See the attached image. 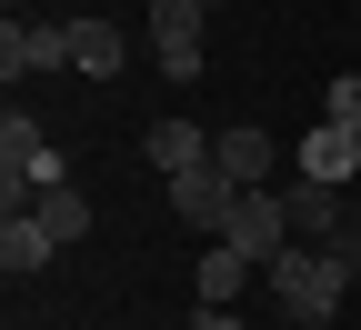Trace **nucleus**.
Instances as JSON below:
<instances>
[{"label":"nucleus","instance_id":"nucleus-1","mask_svg":"<svg viewBox=\"0 0 361 330\" xmlns=\"http://www.w3.org/2000/svg\"><path fill=\"white\" fill-rule=\"evenodd\" d=\"M261 280H271V300H281V320H291V330H331V320H341V300L361 291V260L311 241V250H281Z\"/></svg>","mask_w":361,"mask_h":330},{"label":"nucleus","instance_id":"nucleus-2","mask_svg":"<svg viewBox=\"0 0 361 330\" xmlns=\"http://www.w3.org/2000/svg\"><path fill=\"white\" fill-rule=\"evenodd\" d=\"M61 151H51V130H40L30 110H11V120H0V191H11V210L20 201H40V191H61Z\"/></svg>","mask_w":361,"mask_h":330},{"label":"nucleus","instance_id":"nucleus-3","mask_svg":"<svg viewBox=\"0 0 361 330\" xmlns=\"http://www.w3.org/2000/svg\"><path fill=\"white\" fill-rule=\"evenodd\" d=\"M221 250H241L251 270H271V260L291 250V201H281V191H241V201H231V230H221Z\"/></svg>","mask_w":361,"mask_h":330},{"label":"nucleus","instance_id":"nucleus-4","mask_svg":"<svg viewBox=\"0 0 361 330\" xmlns=\"http://www.w3.org/2000/svg\"><path fill=\"white\" fill-rule=\"evenodd\" d=\"M201 20H211L201 0H151V61H161L171 80L201 70Z\"/></svg>","mask_w":361,"mask_h":330},{"label":"nucleus","instance_id":"nucleus-5","mask_svg":"<svg viewBox=\"0 0 361 330\" xmlns=\"http://www.w3.org/2000/svg\"><path fill=\"white\" fill-rule=\"evenodd\" d=\"M0 70H11V90L30 70H71V20H11L0 30Z\"/></svg>","mask_w":361,"mask_h":330},{"label":"nucleus","instance_id":"nucleus-6","mask_svg":"<svg viewBox=\"0 0 361 330\" xmlns=\"http://www.w3.org/2000/svg\"><path fill=\"white\" fill-rule=\"evenodd\" d=\"M231 201H241V191H231V170H221V160L171 180V210H180V230H211V241L231 230Z\"/></svg>","mask_w":361,"mask_h":330},{"label":"nucleus","instance_id":"nucleus-7","mask_svg":"<svg viewBox=\"0 0 361 330\" xmlns=\"http://www.w3.org/2000/svg\"><path fill=\"white\" fill-rule=\"evenodd\" d=\"M291 241H322V250H351V220H341V191L331 180H291Z\"/></svg>","mask_w":361,"mask_h":330},{"label":"nucleus","instance_id":"nucleus-8","mask_svg":"<svg viewBox=\"0 0 361 330\" xmlns=\"http://www.w3.org/2000/svg\"><path fill=\"white\" fill-rule=\"evenodd\" d=\"M151 170L161 180H180V170H211V151H221V130H201V120H151Z\"/></svg>","mask_w":361,"mask_h":330},{"label":"nucleus","instance_id":"nucleus-9","mask_svg":"<svg viewBox=\"0 0 361 330\" xmlns=\"http://www.w3.org/2000/svg\"><path fill=\"white\" fill-rule=\"evenodd\" d=\"M301 180H331V191H341V180H361V130H311L301 140Z\"/></svg>","mask_w":361,"mask_h":330},{"label":"nucleus","instance_id":"nucleus-10","mask_svg":"<svg viewBox=\"0 0 361 330\" xmlns=\"http://www.w3.org/2000/svg\"><path fill=\"white\" fill-rule=\"evenodd\" d=\"M51 260H61V241H51V230H40L30 210H11V220H0V270H11V280L51 270Z\"/></svg>","mask_w":361,"mask_h":330},{"label":"nucleus","instance_id":"nucleus-11","mask_svg":"<svg viewBox=\"0 0 361 330\" xmlns=\"http://www.w3.org/2000/svg\"><path fill=\"white\" fill-rule=\"evenodd\" d=\"M130 61V40L111 30V20H71V70H90V80H111Z\"/></svg>","mask_w":361,"mask_h":330},{"label":"nucleus","instance_id":"nucleus-12","mask_svg":"<svg viewBox=\"0 0 361 330\" xmlns=\"http://www.w3.org/2000/svg\"><path fill=\"white\" fill-rule=\"evenodd\" d=\"M221 170H231V191H261V170H271V130H221Z\"/></svg>","mask_w":361,"mask_h":330},{"label":"nucleus","instance_id":"nucleus-13","mask_svg":"<svg viewBox=\"0 0 361 330\" xmlns=\"http://www.w3.org/2000/svg\"><path fill=\"white\" fill-rule=\"evenodd\" d=\"M30 220H40V230H51V241H61V250H71V241H90V201L71 191V180H61V191H40V201H30Z\"/></svg>","mask_w":361,"mask_h":330},{"label":"nucleus","instance_id":"nucleus-14","mask_svg":"<svg viewBox=\"0 0 361 330\" xmlns=\"http://www.w3.org/2000/svg\"><path fill=\"white\" fill-rule=\"evenodd\" d=\"M191 280H201V310H231V300H241V280H251V260H241V250H201Z\"/></svg>","mask_w":361,"mask_h":330},{"label":"nucleus","instance_id":"nucleus-15","mask_svg":"<svg viewBox=\"0 0 361 330\" xmlns=\"http://www.w3.org/2000/svg\"><path fill=\"white\" fill-rule=\"evenodd\" d=\"M322 120H331V130H361V70H341V80L322 90Z\"/></svg>","mask_w":361,"mask_h":330},{"label":"nucleus","instance_id":"nucleus-16","mask_svg":"<svg viewBox=\"0 0 361 330\" xmlns=\"http://www.w3.org/2000/svg\"><path fill=\"white\" fill-rule=\"evenodd\" d=\"M191 330H251L241 310H191Z\"/></svg>","mask_w":361,"mask_h":330},{"label":"nucleus","instance_id":"nucleus-17","mask_svg":"<svg viewBox=\"0 0 361 330\" xmlns=\"http://www.w3.org/2000/svg\"><path fill=\"white\" fill-rule=\"evenodd\" d=\"M351 260H361V210H351Z\"/></svg>","mask_w":361,"mask_h":330},{"label":"nucleus","instance_id":"nucleus-18","mask_svg":"<svg viewBox=\"0 0 361 330\" xmlns=\"http://www.w3.org/2000/svg\"><path fill=\"white\" fill-rule=\"evenodd\" d=\"M201 11H221V0H201Z\"/></svg>","mask_w":361,"mask_h":330}]
</instances>
